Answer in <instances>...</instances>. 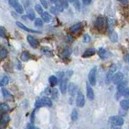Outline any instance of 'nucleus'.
Segmentation results:
<instances>
[{
	"label": "nucleus",
	"mask_w": 129,
	"mask_h": 129,
	"mask_svg": "<svg viewBox=\"0 0 129 129\" xmlns=\"http://www.w3.org/2000/svg\"><path fill=\"white\" fill-rule=\"evenodd\" d=\"M109 123L114 126H122L124 123V120L120 116H111L108 119Z\"/></svg>",
	"instance_id": "1"
},
{
	"label": "nucleus",
	"mask_w": 129,
	"mask_h": 129,
	"mask_svg": "<svg viewBox=\"0 0 129 129\" xmlns=\"http://www.w3.org/2000/svg\"><path fill=\"white\" fill-rule=\"evenodd\" d=\"M96 71H97V68L93 67L90 71V72H89L88 80L90 85H95L96 84Z\"/></svg>",
	"instance_id": "2"
},
{
	"label": "nucleus",
	"mask_w": 129,
	"mask_h": 129,
	"mask_svg": "<svg viewBox=\"0 0 129 129\" xmlns=\"http://www.w3.org/2000/svg\"><path fill=\"white\" fill-rule=\"evenodd\" d=\"M8 1H9L10 5L11 7H13L15 10L17 11L18 13H19V14L23 13V9L22 6L19 3L18 0H8Z\"/></svg>",
	"instance_id": "3"
},
{
	"label": "nucleus",
	"mask_w": 129,
	"mask_h": 129,
	"mask_svg": "<svg viewBox=\"0 0 129 129\" xmlns=\"http://www.w3.org/2000/svg\"><path fill=\"white\" fill-rule=\"evenodd\" d=\"M115 70H116V67L113 65L111 68H110V70L108 71L107 72V74L106 76V83L107 84H109L110 83L112 79H113V76H114V73L115 72Z\"/></svg>",
	"instance_id": "4"
},
{
	"label": "nucleus",
	"mask_w": 129,
	"mask_h": 129,
	"mask_svg": "<svg viewBox=\"0 0 129 129\" xmlns=\"http://www.w3.org/2000/svg\"><path fill=\"white\" fill-rule=\"evenodd\" d=\"M123 74L122 72L118 71L114 75V76H113L112 82L115 84H119V83L123 81Z\"/></svg>",
	"instance_id": "5"
},
{
	"label": "nucleus",
	"mask_w": 129,
	"mask_h": 129,
	"mask_svg": "<svg viewBox=\"0 0 129 129\" xmlns=\"http://www.w3.org/2000/svg\"><path fill=\"white\" fill-rule=\"evenodd\" d=\"M76 104H77V106H78V107H83L84 105H85V98H84V95L81 92H79L78 94V95H77Z\"/></svg>",
	"instance_id": "6"
},
{
	"label": "nucleus",
	"mask_w": 129,
	"mask_h": 129,
	"mask_svg": "<svg viewBox=\"0 0 129 129\" xmlns=\"http://www.w3.org/2000/svg\"><path fill=\"white\" fill-rule=\"evenodd\" d=\"M10 121V117L6 113H3V114L1 115V125H0V127L1 129H3L4 127H6L7 124L8 123V122Z\"/></svg>",
	"instance_id": "7"
},
{
	"label": "nucleus",
	"mask_w": 129,
	"mask_h": 129,
	"mask_svg": "<svg viewBox=\"0 0 129 129\" xmlns=\"http://www.w3.org/2000/svg\"><path fill=\"white\" fill-rule=\"evenodd\" d=\"M68 86V79L67 78H61L60 84V89L62 94H66Z\"/></svg>",
	"instance_id": "8"
},
{
	"label": "nucleus",
	"mask_w": 129,
	"mask_h": 129,
	"mask_svg": "<svg viewBox=\"0 0 129 129\" xmlns=\"http://www.w3.org/2000/svg\"><path fill=\"white\" fill-rule=\"evenodd\" d=\"M27 42L30 44V46L33 48H37L39 46V42L36 40L34 37H32L31 35H28L27 36Z\"/></svg>",
	"instance_id": "9"
},
{
	"label": "nucleus",
	"mask_w": 129,
	"mask_h": 129,
	"mask_svg": "<svg viewBox=\"0 0 129 129\" xmlns=\"http://www.w3.org/2000/svg\"><path fill=\"white\" fill-rule=\"evenodd\" d=\"M104 22H105V20L103 16H99L96 20V22H95V27L98 29L99 30H102L103 27L104 25Z\"/></svg>",
	"instance_id": "10"
},
{
	"label": "nucleus",
	"mask_w": 129,
	"mask_h": 129,
	"mask_svg": "<svg viewBox=\"0 0 129 129\" xmlns=\"http://www.w3.org/2000/svg\"><path fill=\"white\" fill-rule=\"evenodd\" d=\"M16 25H17V26H18V27H19L20 29H22L25 30V31H27V32H29V33H40V31H36V30H33V29H28V28H27L25 25H23L21 22H19V21H17V22H16Z\"/></svg>",
	"instance_id": "11"
},
{
	"label": "nucleus",
	"mask_w": 129,
	"mask_h": 129,
	"mask_svg": "<svg viewBox=\"0 0 129 129\" xmlns=\"http://www.w3.org/2000/svg\"><path fill=\"white\" fill-rule=\"evenodd\" d=\"M86 95L87 98L90 100H94V90L92 89V88L90 86V84H87L86 85Z\"/></svg>",
	"instance_id": "12"
},
{
	"label": "nucleus",
	"mask_w": 129,
	"mask_h": 129,
	"mask_svg": "<svg viewBox=\"0 0 129 129\" xmlns=\"http://www.w3.org/2000/svg\"><path fill=\"white\" fill-rule=\"evenodd\" d=\"M82 23H78V24H76V25H73L72 27H70V31L72 32V33H78V32H80V30L82 29Z\"/></svg>",
	"instance_id": "13"
},
{
	"label": "nucleus",
	"mask_w": 129,
	"mask_h": 129,
	"mask_svg": "<svg viewBox=\"0 0 129 129\" xmlns=\"http://www.w3.org/2000/svg\"><path fill=\"white\" fill-rule=\"evenodd\" d=\"M96 53V50L94 49V48H90V49L86 50V51L84 52V54H82V57L83 58H89V57H91L94 54Z\"/></svg>",
	"instance_id": "14"
},
{
	"label": "nucleus",
	"mask_w": 129,
	"mask_h": 129,
	"mask_svg": "<svg viewBox=\"0 0 129 129\" xmlns=\"http://www.w3.org/2000/svg\"><path fill=\"white\" fill-rule=\"evenodd\" d=\"M2 94L6 99L11 100V101L13 100V98H14L13 95H12L7 89H6V88H2Z\"/></svg>",
	"instance_id": "15"
},
{
	"label": "nucleus",
	"mask_w": 129,
	"mask_h": 129,
	"mask_svg": "<svg viewBox=\"0 0 129 129\" xmlns=\"http://www.w3.org/2000/svg\"><path fill=\"white\" fill-rule=\"evenodd\" d=\"M68 90L69 93H70V95L71 96H74L76 94V91H77V87L74 83H70L69 84V87H68Z\"/></svg>",
	"instance_id": "16"
},
{
	"label": "nucleus",
	"mask_w": 129,
	"mask_h": 129,
	"mask_svg": "<svg viewBox=\"0 0 129 129\" xmlns=\"http://www.w3.org/2000/svg\"><path fill=\"white\" fill-rule=\"evenodd\" d=\"M120 106L124 110H129V99H123L120 102Z\"/></svg>",
	"instance_id": "17"
},
{
	"label": "nucleus",
	"mask_w": 129,
	"mask_h": 129,
	"mask_svg": "<svg viewBox=\"0 0 129 129\" xmlns=\"http://www.w3.org/2000/svg\"><path fill=\"white\" fill-rule=\"evenodd\" d=\"M41 18L43 19V21L44 22H46V23H48V22H50L51 21V20H52V16H51V15L47 12V11H44V12H43L41 14Z\"/></svg>",
	"instance_id": "18"
},
{
	"label": "nucleus",
	"mask_w": 129,
	"mask_h": 129,
	"mask_svg": "<svg viewBox=\"0 0 129 129\" xmlns=\"http://www.w3.org/2000/svg\"><path fill=\"white\" fill-rule=\"evenodd\" d=\"M41 102L44 105V106H48V107H50L52 106V101L50 98H47V97H45V98H41Z\"/></svg>",
	"instance_id": "19"
},
{
	"label": "nucleus",
	"mask_w": 129,
	"mask_h": 129,
	"mask_svg": "<svg viewBox=\"0 0 129 129\" xmlns=\"http://www.w3.org/2000/svg\"><path fill=\"white\" fill-rule=\"evenodd\" d=\"M9 80H10V78H9V76L5 75V76H3V78L1 79V82H0V84H1V86H5L7 85V84L9 83Z\"/></svg>",
	"instance_id": "20"
},
{
	"label": "nucleus",
	"mask_w": 129,
	"mask_h": 129,
	"mask_svg": "<svg viewBox=\"0 0 129 129\" xmlns=\"http://www.w3.org/2000/svg\"><path fill=\"white\" fill-rule=\"evenodd\" d=\"M48 80H49L50 85L52 86V87H54L55 85H56V84H57V82H58V79L56 78L55 76H51Z\"/></svg>",
	"instance_id": "21"
},
{
	"label": "nucleus",
	"mask_w": 129,
	"mask_h": 129,
	"mask_svg": "<svg viewBox=\"0 0 129 129\" xmlns=\"http://www.w3.org/2000/svg\"><path fill=\"white\" fill-rule=\"evenodd\" d=\"M99 57L101 59H107V52L106 51V50H104L103 49V48H100V49L99 50Z\"/></svg>",
	"instance_id": "22"
},
{
	"label": "nucleus",
	"mask_w": 129,
	"mask_h": 129,
	"mask_svg": "<svg viewBox=\"0 0 129 129\" xmlns=\"http://www.w3.org/2000/svg\"><path fill=\"white\" fill-rule=\"evenodd\" d=\"M20 58H21V59L23 60V61H27L28 59H30L31 56L29 54V53L27 51H24L23 52V53L21 54V56H20Z\"/></svg>",
	"instance_id": "23"
},
{
	"label": "nucleus",
	"mask_w": 129,
	"mask_h": 129,
	"mask_svg": "<svg viewBox=\"0 0 129 129\" xmlns=\"http://www.w3.org/2000/svg\"><path fill=\"white\" fill-rule=\"evenodd\" d=\"M127 82H125V81H122L121 83H119L118 84V86H117V89H118V92H121V91H123V89H125L127 87Z\"/></svg>",
	"instance_id": "24"
},
{
	"label": "nucleus",
	"mask_w": 129,
	"mask_h": 129,
	"mask_svg": "<svg viewBox=\"0 0 129 129\" xmlns=\"http://www.w3.org/2000/svg\"><path fill=\"white\" fill-rule=\"evenodd\" d=\"M0 109H1V111H2V114L3 113H6L7 111H8L10 110V107L8 106L7 104L6 103H2L1 106H0Z\"/></svg>",
	"instance_id": "25"
},
{
	"label": "nucleus",
	"mask_w": 129,
	"mask_h": 129,
	"mask_svg": "<svg viewBox=\"0 0 129 129\" xmlns=\"http://www.w3.org/2000/svg\"><path fill=\"white\" fill-rule=\"evenodd\" d=\"M7 50L6 48L4 47H2L1 48V50H0V58H1V59H5L7 57Z\"/></svg>",
	"instance_id": "26"
},
{
	"label": "nucleus",
	"mask_w": 129,
	"mask_h": 129,
	"mask_svg": "<svg viewBox=\"0 0 129 129\" xmlns=\"http://www.w3.org/2000/svg\"><path fill=\"white\" fill-rule=\"evenodd\" d=\"M78 113L77 110H74L71 113V119L73 121H75L78 119Z\"/></svg>",
	"instance_id": "27"
},
{
	"label": "nucleus",
	"mask_w": 129,
	"mask_h": 129,
	"mask_svg": "<svg viewBox=\"0 0 129 129\" xmlns=\"http://www.w3.org/2000/svg\"><path fill=\"white\" fill-rule=\"evenodd\" d=\"M118 93H119L120 95H122L123 97H127V98H129V88H126L123 91L118 92Z\"/></svg>",
	"instance_id": "28"
},
{
	"label": "nucleus",
	"mask_w": 129,
	"mask_h": 129,
	"mask_svg": "<svg viewBox=\"0 0 129 129\" xmlns=\"http://www.w3.org/2000/svg\"><path fill=\"white\" fill-rule=\"evenodd\" d=\"M27 17L29 18L31 21L35 19V13L33 12V11L31 10V9L27 10Z\"/></svg>",
	"instance_id": "29"
},
{
	"label": "nucleus",
	"mask_w": 129,
	"mask_h": 129,
	"mask_svg": "<svg viewBox=\"0 0 129 129\" xmlns=\"http://www.w3.org/2000/svg\"><path fill=\"white\" fill-rule=\"evenodd\" d=\"M110 39L111 40V42H117V40H118V35H117L116 33H112L110 35Z\"/></svg>",
	"instance_id": "30"
},
{
	"label": "nucleus",
	"mask_w": 129,
	"mask_h": 129,
	"mask_svg": "<svg viewBox=\"0 0 129 129\" xmlns=\"http://www.w3.org/2000/svg\"><path fill=\"white\" fill-rule=\"evenodd\" d=\"M6 34H7V31L5 28H3V27L0 28V36H1V38H5Z\"/></svg>",
	"instance_id": "31"
},
{
	"label": "nucleus",
	"mask_w": 129,
	"mask_h": 129,
	"mask_svg": "<svg viewBox=\"0 0 129 129\" xmlns=\"http://www.w3.org/2000/svg\"><path fill=\"white\" fill-rule=\"evenodd\" d=\"M35 25L36 26H39V27H41L43 25V21L41 19H40V18H37V19H36V21H35Z\"/></svg>",
	"instance_id": "32"
},
{
	"label": "nucleus",
	"mask_w": 129,
	"mask_h": 129,
	"mask_svg": "<svg viewBox=\"0 0 129 129\" xmlns=\"http://www.w3.org/2000/svg\"><path fill=\"white\" fill-rule=\"evenodd\" d=\"M35 8H36V11H37L38 13H40V15H41V14L44 12V11H43V8L41 7V6L39 5V4H36V7H35Z\"/></svg>",
	"instance_id": "33"
},
{
	"label": "nucleus",
	"mask_w": 129,
	"mask_h": 129,
	"mask_svg": "<svg viewBox=\"0 0 129 129\" xmlns=\"http://www.w3.org/2000/svg\"><path fill=\"white\" fill-rule=\"evenodd\" d=\"M70 54V50L68 49V48H66V49H64V51H63V55L64 57H68L69 55Z\"/></svg>",
	"instance_id": "34"
},
{
	"label": "nucleus",
	"mask_w": 129,
	"mask_h": 129,
	"mask_svg": "<svg viewBox=\"0 0 129 129\" xmlns=\"http://www.w3.org/2000/svg\"><path fill=\"white\" fill-rule=\"evenodd\" d=\"M52 98H53L54 99L57 98V97H58L57 90H56V89H53V90H52Z\"/></svg>",
	"instance_id": "35"
},
{
	"label": "nucleus",
	"mask_w": 129,
	"mask_h": 129,
	"mask_svg": "<svg viewBox=\"0 0 129 129\" xmlns=\"http://www.w3.org/2000/svg\"><path fill=\"white\" fill-rule=\"evenodd\" d=\"M40 3H41V4L43 5V7L44 8H47L48 7V3L46 0H40Z\"/></svg>",
	"instance_id": "36"
},
{
	"label": "nucleus",
	"mask_w": 129,
	"mask_h": 129,
	"mask_svg": "<svg viewBox=\"0 0 129 129\" xmlns=\"http://www.w3.org/2000/svg\"><path fill=\"white\" fill-rule=\"evenodd\" d=\"M83 41H84L85 42H90V36H88V35H85Z\"/></svg>",
	"instance_id": "37"
},
{
	"label": "nucleus",
	"mask_w": 129,
	"mask_h": 129,
	"mask_svg": "<svg viewBox=\"0 0 129 129\" xmlns=\"http://www.w3.org/2000/svg\"><path fill=\"white\" fill-rule=\"evenodd\" d=\"M92 0H82V2L84 4H86V5H88V4H90V3H91Z\"/></svg>",
	"instance_id": "38"
},
{
	"label": "nucleus",
	"mask_w": 129,
	"mask_h": 129,
	"mask_svg": "<svg viewBox=\"0 0 129 129\" xmlns=\"http://www.w3.org/2000/svg\"><path fill=\"white\" fill-rule=\"evenodd\" d=\"M34 115H35V110L32 112V114L31 115V123L34 122Z\"/></svg>",
	"instance_id": "39"
},
{
	"label": "nucleus",
	"mask_w": 129,
	"mask_h": 129,
	"mask_svg": "<svg viewBox=\"0 0 129 129\" xmlns=\"http://www.w3.org/2000/svg\"><path fill=\"white\" fill-rule=\"evenodd\" d=\"M27 128L28 129H39V128H37V127H34L33 125H31V124H30V125H28V127H27Z\"/></svg>",
	"instance_id": "40"
},
{
	"label": "nucleus",
	"mask_w": 129,
	"mask_h": 129,
	"mask_svg": "<svg viewBox=\"0 0 129 129\" xmlns=\"http://www.w3.org/2000/svg\"><path fill=\"white\" fill-rule=\"evenodd\" d=\"M126 61H127V63L129 64V54H127V55H126Z\"/></svg>",
	"instance_id": "41"
},
{
	"label": "nucleus",
	"mask_w": 129,
	"mask_h": 129,
	"mask_svg": "<svg viewBox=\"0 0 129 129\" xmlns=\"http://www.w3.org/2000/svg\"><path fill=\"white\" fill-rule=\"evenodd\" d=\"M119 1L120 3H126L127 0H119Z\"/></svg>",
	"instance_id": "42"
}]
</instances>
